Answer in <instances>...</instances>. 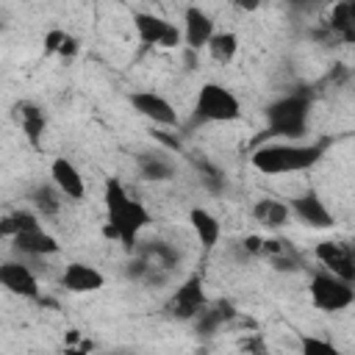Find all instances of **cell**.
Masks as SVG:
<instances>
[{
    "label": "cell",
    "mask_w": 355,
    "mask_h": 355,
    "mask_svg": "<svg viewBox=\"0 0 355 355\" xmlns=\"http://www.w3.org/2000/svg\"><path fill=\"white\" fill-rule=\"evenodd\" d=\"M103 202H105V227L103 233L111 239H119L125 250H133L139 244V233L150 225V211L128 194L122 180L108 178L103 186Z\"/></svg>",
    "instance_id": "1"
},
{
    "label": "cell",
    "mask_w": 355,
    "mask_h": 355,
    "mask_svg": "<svg viewBox=\"0 0 355 355\" xmlns=\"http://www.w3.org/2000/svg\"><path fill=\"white\" fill-rule=\"evenodd\" d=\"M330 147V139H319L311 144L297 141H280V144H261L250 155V164L261 175H288V172H305L316 166Z\"/></svg>",
    "instance_id": "2"
},
{
    "label": "cell",
    "mask_w": 355,
    "mask_h": 355,
    "mask_svg": "<svg viewBox=\"0 0 355 355\" xmlns=\"http://www.w3.org/2000/svg\"><path fill=\"white\" fill-rule=\"evenodd\" d=\"M311 105H313V94L311 92H291L275 103L266 105L263 116H266V130L263 136H277L286 141H297L305 136L308 130V116H311ZM261 136V139H263ZM258 139V141H261ZM255 141V144H258Z\"/></svg>",
    "instance_id": "3"
},
{
    "label": "cell",
    "mask_w": 355,
    "mask_h": 355,
    "mask_svg": "<svg viewBox=\"0 0 355 355\" xmlns=\"http://www.w3.org/2000/svg\"><path fill=\"white\" fill-rule=\"evenodd\" d=\"M239 116H241V103L227 86L216 80L200 86L194 100V122H236Z\"/></svg>",
    "instance_id": "4"
},
{
    "label": "cell",
    "mask_w": 355,
    "mask_h": 355,
    "mask_svg": "<svg viewBox=\"0 0 355 355\" xmlns=\"http://www.w3.org/2000/svg\"><path fill=\"white\" fill-rule=\"evenodd\" d=\"M308 294H311V302L313 308L324 311V313H338V311H347L352 302H355V283L327 272L324 266L311 277L308 283Z\"/></svg>",
    "instance_id": "5"
},
{
    "label": "cell",
    "mask_w": 355,
    "mask_h": 355,
    "mask_svg": "<svg viewBox=\"0 0 355 355\" xmlns=\"http://www.w3.org/2000/svg\"><path fill=\"white\" fill-rule=\"evenodd\" d=\"M133 28H136V36L141 44L147 47H164V50H175L183 44V31L158 17V14H150V11H136L133 14Z\"/></svg>",
    "instance_id": "6"
},
{
    "label": "cell",
    "mask_w": 355,
    "mask_h": 355,
    "mask_svg": "<svg viewBox=\"0 0 355 355\" xmlns=\"http://www.w3.org/2000/svg\"><path fill=\"white\" fill-rule=\"evenodd\" d=\"M208 305V297L202 291V277L200 275H189L166 300V313L178 322H194L200 316V311Z\"/></svg>",
    "instance_id": "7"
},
{
    "label": "cell",
    "mask_w": 355,
    "mask_h": 355,
    "mask_svg": "<svg viewBox=\"0 0 355 355\" xmlns=\"http://www.w3.org/2000/svg\"><path fill=\"white\" fill-rule=\"evenodd\" d=\"M288 208H291V214H294L302 225H308V227H313V230H327V227L336 225L333 211L327 208V202H324L313 189H308V191L291 197V200H288Z\"/></svg>",
    "instance_id": "8"
},
{
    "label": "cell",
    "mask_w": 355,
    "mask_h": 355,
    "mask_svg": "<svg viewBox=\"0 0 355 355\" xmlns=\"http://www.w3.org/2000/svg\"><path fill=\"white\" fill-rule=\"evenodd\" d=\"M130 105H133V111L139 116L150 119L158 128H178V111H175V105L164 94H158V92H133L130 94Z\"/></svg>",
    "instance_id": "9"
},
{
    "label": "cell",
    "mask_w": 355,
    "mask_h": 355,
    "mask_svg": "<svg viewBox=\"0 0 355 355\" xmlns=\"http://www.w3.org/2000/svg\"><path fill=\"white\" fill-rule=\"evenodd\" d=\"M0 283H3V288H8L17 297H25V300L42 297L39 277L33 275V269L25 261H3L0 263Z\"/></svg>",
    "instance_id": "10"
},
{
    "label": "cell",
    "mask_w": 355,
    "mask_h": 355,
    "mask_svg": "<svg viewBox=\"0 0 355 355\" xmlns=\"http://www.w3.org/2000/svg\"><path fill=\"white\" fill-rule=\"evenodd\" d=\"M11 250L22 258H44V255L61 252V244L53 233H47L42 225H36V227H28V230L11 236Z\"/></svg>",
    "instance_id": "11"
},
{
    "label": "cell",
    "mask_w": 355,
    "mask_h": 355,
    "mask_svg": "<svg viewBox=\"0 0 355 355\" xmlns=\"http://www.w3.org/2000/svg\"><path fill=\"white\" fill-rule=\"evenodd\" d=\"M103 286H105L103 272L86 261H69L61 272V288H67L69 294H94Z\"/></svg>",
    "instance_id": "12"
},
{
    "label": "cell",
    "mask_w": 355,
    "mask_h": 355,
    "mask_svg": "<svg viewBox=\"0 0 355 355\" xmlns=\"http://www.w3.org/2000/svg\"><path fill=\"white\" fill-rule=\"evenodd\" d=\"M313 255H316V261L327 272H333V275L355 283V261H352L349 244H344V241H319L313 247Z\"/></svg>",
    "instance_id": "13"
},
{
    "label": "cell",
    "mask_w": 355,
    "mask_h": 355,
    "mask_svg": "<svg viewBox=\"0 0 355 355\" xmlns=\"http://www.w3.org/2000/svg\"><path fill=\"white\" fill-rule=\"evenodd\" d=\"M11 116H14V122L19 125V130L25 133L28 144H31L33 150H39V147H42V139H44V130H47V116H44V111H42L36 103H31V100H17V103L11 105Z\"/></svg>",
    "instance_id": "14"
},
{
    "label": "cell",
    "mask_w": 355,
    "mask_h": 355,
    "mask_svg": "<svg viewBox=\"0 0 355 355\" xmlns=\"http://www.w3.org/2000/svg\"><path fill=\"white\" fill-rule=\"evenodd\" d=\"M214 33H216V28H214V17L208 11H202L200 6H189L183 11V44L186 47L202 50V47H208Z\"/></svg>",
    "instance_id": "15"
},
{
    "label": "cell",
    "mask_w": 355,
    "mask_h": 355,
    "mask_svg": "<svg viewBox=\"0 0 355 355\" xmlns=\"http://www.w3.org/2000/svg\"><path fill=\"white\" fill-rule=\"evenodd\" d=\"M50 180L61 189V194L67 197V200H83L86 197V180H83V175H80V169L67 158V155H58V158H53V164H50Z\"/></svg>",
    "instance_id": "16"
},
{
    "label": "cell",
    "mask_w": 355,
    "mask_h": 355,
    "mask_svg": "<svg viewBox=\"0 0 355 355\" xmlns=\"http://www.w3.org/2000/svg\"><path fill=\"white\" fill-rule=\"evenodd\" d=\"M239 316L236 305L230 300H216V302H208L200 316L194 319V333L197 336H214L219 327H225L227 322H233Z\"/></svg>",
    "instance_id": "17"
},
{
    "label": "cell",
    "mask_w": 355,
    "mask_h": 355,
    "mask_svg": "<svg viewBox=\"0 0 355 355\" xmlns=\"http://www.w3.org/2000/svg\"><path fill=\"white\" fill-rule=\"evenodd\" d=\"M136 164H139V175L150 183H164V180H172L175 178V161L166 158L161 150H144L136 155Z\"/></svg>",
    "instance_id": "18"
},
{
    "label": "cell",
    "mask_w": 355,
    "mask_h": 355,
    "mask_svg": "<svg viewBox=\"0 0 355 355\" xmlns=\"http://www.w3.org/2000/svg\"><path fill=\"white\" fill-rule=\"evenodd\" d=\"M189 222H191V230H194V236L200 239V244H202V250L205 252H211L216 244H219V239H222V225H219V219L208 211V208H191L189 211Z\"/></svg>",
    "instance_id": "19"
},
{
    "label": "cell",
    "mask_w": 355,
    "mask_h": 355,
    "mask_svg": "<svg viewBox=\"0 0 355 355\" xmlns=\"http://www.w3.org/2000/svg\"><path fill=\"white\" fill-rule=\"evenodd\" d=\"M252 216H255V222H261L266 230H280L283 225H288L291 208H288V202H283V200L261 197V200H255V205H252Z\"/></svg>",
    "instance_id": "20"
},
{
    "label": "cell",
    "mask_w": 355,
    "mask_h": 355,
    "mask_svg": "<svg viewBox=\"0 0 355 355\" xmlns=\"http://www.w3.org/2000/svg\"><path fill=\"white\" fill-rule=\"evenodd\" d=\"M28 200H31V205H33V211H36L39 216H55V214L61 211L64 194H61V189L50 180V183L33 186L31 194H28Z\"/></svg>",
    "instance_id": "21"
},
{
    "label": "cell",
    "mask_w": 355,
    "mask_h": 355,
    "mask_svg": "<svg viewBox=\"0 0 355 355\" xmlns=\"http://www.w3.org/2000/svg\"><path fill=\"white\" fill-rule=\"evenodd\" d=\"M139 255H144L150 263H155V266H161V269H169V272L180 263V252H178L169 241H161V239L144 241L141 250H139Z\"/></svg>",
    "instance_id": "22"
},
{
    "label": "cell",
    "mask_w": 355,
    "mask_h": 355,
    "mask_svg": "<svg viewBox=\"0 0 355 355\" xmlns=\"http://www.w3.org/2000/svg\"><path fill=\"white\" fill-rule=\"evenodd\" d=\"M205 50L216 64H230L239 53V36L233 31H216Z\"/></svg>",
    "instance_id": "23"
},
{
    "label": "cell",
    "mask_w": 355,
    "mask_h": 355,
    "mask_svg": "<svg viewBox=\"0 0 355 355\" xmlns=\"http://www.w3.org/2000/svg\"><path fill=\"white\" fill-rule=\"evenodd\" d=\"M36 225H42L36 211L17 208V211H11V214L3 216V222H0V233H3L6 239H11V236H17V233H22V230H28V227H36Z\"/></svg>",
    "instance_id": "24"
},
{
    "label": "cell",
    "mask_w": 355,
    "mask_h": 355,
    "mask_svg": "<svg viewBox=\"0 0 355 355\" xmlns=\"http://www.w3.org/2000/svg\"><path fill=\"white\" fill-rule=\"evenodd\" d=\"M300 349L302 352H336V344L324 341V338H316V336H302L300 338Z\"/></svg>",
    "instance_id": "25"
},
{
    "label": "cell",
    "mask_w": 355,
    "mask_h": 355,
    "mask_svg": "<svg viewBox=\"0 0 355 355\" xmlns=\"http://www.w3.org/2000/svg\"><path fill=\"white\" fill-rule=\"evenodd\" d=\"M64 39H67V33H64L61 28L47 31V33H44V53H47V55L58 53V50H61V44H64Z\"/></svg>",
    "instance_id": "26"
},
{
    "label": "cell",
    "mask_w": 355,
    "mask_h": 355,
    "mask_svg": "<svg viewBox=\"0 0 355 355\" xmlns=\"http://www.w3.org/2000/svg\"><path fill=\"white\" fill-rule=\"evenodd\" d=\"M239 244H241L244 255H263V239L261 236H244Z\"/></svg>",
    "instance_id": "27"
},
{
    "label": "cell",
    "mask_w": 355,
    "mask_h": 355,
    "mask_svg": "<svg viewBox=\"0 0 355 355\" xmlns=\"http://www.w3.org/2000/svg\"><path fill=\"white\" fill-rule=\"evenodd\" d=\"M80 50V42L72 36V33H67V39H64V44H61V50H58V55H64V58H72L75 53Z\"/></svg>",
    "instance_id": "28"
},
{
    "label": "cell",
    "mask_w": 355,
    "mask_h": 355,
    "mask_svg": "<svg viewBox=\"0 0 355 355\" xmlns=\"http://www.w3.org/2000/svg\"><path fill=\"white\" fill-rule=\"evenodd\" d=\"M286 3H288L291 8H297V11H311L319 0H286Z\"/></svg>",
    "instance_id": "29"
},
{
    "label": "cell",
    "mask_w": 355,
    "mask_h": 355,
    "mask_svg": "<svg viewBox=\"0 0 355 355\" xmlns=\"http://www.w3.org/2000/svg\"><path fill=\"white\" fill-rule=\"evenodd\" d=\"M261 6V0H236V8H241V11H255Z\"/></svg>",
    "instance_id": "30"
},
{
    "label": "cell",
    "mask_w": 355,
    "mask_h": 355,
    "mask_svg": "<svg viewBox=\"0 0 355 355\" xmlns=\"http://www.w3.org/2000/svg\"><path fill=\"white\" fill-rule=\"evenodd\" d=\"M78 336H80L78 330H69V336H67V344H72V341H78Z\"/></svg>",
    "instance_id": "31"
},
{
    "label": "cell",
    "mask_w": 355,
    "mask_h": 355,
    "mask_svg": "<svg viewBox=\"0 0 355 355\" xmlns=\"http://www.w3.org/2000/svg\"><path fill=\"white\" fill-rule=\"evenodd\" d=\"M349 252H352V261H355V241L349 244Z\"/></svg>",
    "instance_id": "32"
},
{
    "label": "cell",
    "mask_w": 355,
    "mask_h": 355,
    "mask_svg": "<svg viewBox=\"0 0 355 355\" xmlns=\"http://www.w3.org/2000/svg\"><path fill=\"white\" fill-rule=\"evenodd\" d=\"M330 3H341V0H330Z\"/></svg>",
    "instance_id": "33"
}]
</instances>
